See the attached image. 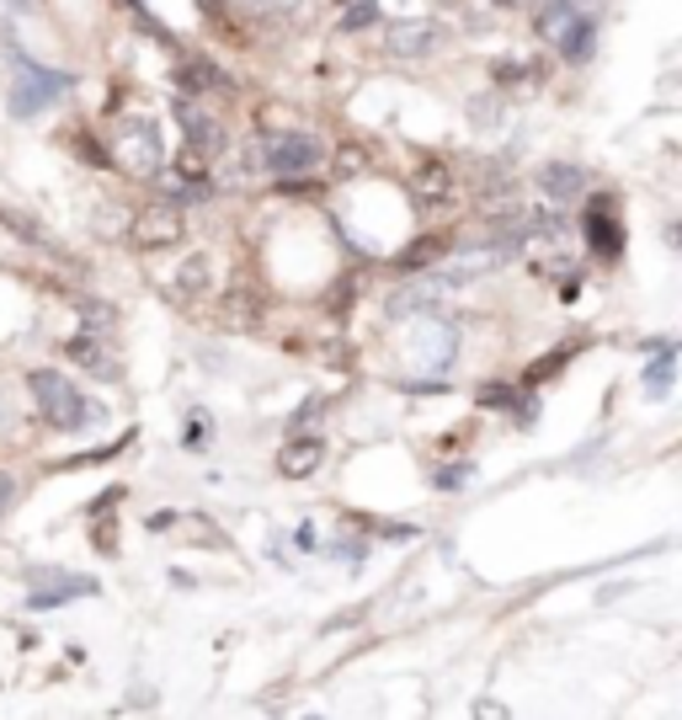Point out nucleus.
Listing matches in <instances>:
<instances>
[{
  "mask_svg": "<svg viewBox=\"0 0 682 720\" xmlns=\"http://www.w3.org/2000/svg\"><path fill=\"white\" fill-rule=\"evenodd\" d=\"M28 390H32V400H38L43 421L60 427V432H75V427H86V421H102V406H91L86 395L75 390L64 374H54V368H32Z\"/></svg>",
  "mask_w": 682,
  "mask_h": 720,
  "instance_id": "1",
  "label": "nucleus"
},
{
  "mask_svg": "<svg viewBox=\"0 0 682 720\" xmlns=\"http://www.w3.org/2000/svg\"><path fill=\"white\" fill-rule=\"evenodd\" d=\"M219 326L230 331H256L262 326V294H251L245 283H235L224 300H219Z\"/></svg>",
  "mask_w": 682,
  "mask_h": 720,
  "instance_id": "12",
  "label": "nucleus"
},
{
  "mask_svg": "<svg viewBox=\"0 0 682 720\" xmlns=\"http://www.w3.org/2000/svg\"><path fill=\"white\" fill-rule=\"evenodd\" d=\"M166 177H177L181 187H203L208 177H213V166H208V150H198V145H187V150H177V160H171V171Z\"/></svg>",
  "mask_w": 682,
  "mask_h": 720,
  "instance_id": "16",
  "label": "nucleus"
},
{
  "mask_svg": "<svg viewBox=\"0 0 682 720\" xmlns=\"http://www.w3.org/2000/svg\"><path fill=\"white\" fill-rule=\"evenodd\" d=\"M485 406H506V385H491V390H485Z\"/></svg>",
  "mask_w": 682,
  "mask_h": 720,
  "instance_id": "26",
  "label": "nucleus"
},
{
  "mask_svg": "<svg viewBox=\"0 0 682 720\" xmlns=\"http://www.w3.org/2000/svg\"><path fill=\"white\" fill-rule=\"evenodd\" d=\"M0 225H6V230H17V236L28 240V246H38V251H54V257H60V262H64V251H60V246H54V240H49V230H38V225H32L28 213L6 209V213H0Z\"/></svg>",
  "mask_w": 682,
  "mask_h": 720,
  "instance_id": "18",
  "label": "nucleus"
},
{
  "mask_svg": "<svg viewBox=\"0 0 682 720\" xmlns=\"http://www.w3.org/2000/svg\"><path fill=\"white\" fill-rule=\"evenodd\" d=\"M118 160L134 171V177H160V166H166L160 128H155L149 118H128L118 128Z\"/></svg>",
  "mask_w": 682,
  "mask_h": 720,
  "instance_id": "3",
  "label": "nucleus"
},
{
  "mask_svg": "<svg viewBox=\"0 0 682 720\" xmlns=\"http://www.w3.org/2000/svg\"><path fill=\"white\" fill-rule=\"evenodd\" d=\"M448 43V32L438 22H389L385 28V54L389 60H432L438 49Z\"/></svg>",
  "mask_w": 682,
  "mask_h": 720,
  "instance_id": "4",
  "label": "nucleus"
},
{
  "mask_svg": "<svg viewBox=\"0 0 682 720\" xmlns=\"http://www.w3.org/2000/svg\"><path fill=\"white\" fill-rule=\"evenodd\" d=\"M171 113H177V123L187 128V145H198V150H213V155L224 150V128L208 118V113L198 107V102H192V96H177V107H171Z\"/></svg>",
  "mask_w": 682,
  "mask_h": 720,
  "instance_id": "8",
  "label": "nucleus"
},
{
  "mask_svg": "<svg viewBox=\"0 0 682 720\" xmlns=\"http://www.w3.org/2000/svg\"><path fill=\"white\" fill-rule=\"evenodd\" d=\"M368 22H379V6L374 0H353V11L342 17V32H357V28H368Z\"/></svg>",
  "mask_w": 682,
  "mask_h": 720,
  "instance_id": "22",
  "label": "nucleus"
},
{
  "mask_svg": "<svg viewBox=\"0 0 682 720\" xmlns=\"http://www.w3.org/2000/svg\"><path fill=\"white\" fill-rule=\"evenodd\" d=\"M453 187H459V177H453L448 160H421V166L411 171V192L421 198V204H448Z\"/></svg>",
  "mask_w": 682,
  "mask_h": 720,
  "instance_id": "11",
  "label": "nucleus"
},
{
  "mask_svg": "<svg viewBox=\"0 0 682 720\" xmlns=\"http://www.w3.org/2000/svg\"><path fill=\"white\" fill-rule=\"evenodd\" d=\"M570 22H576V6H570V0H544V11H538V38L555 43Z\"/></svg>",
  "mask_w": 682,
  "mask_h": 720,
  "instance_id": "19",
  "label": "nucleus"
},
{
  "mask_svg": "<svg viewBox=\"0 0 682 720\" xmlns=\"http://www.w3.org/2000/svg\"><path fill=\"white\" fill-rule=\"evenodd\" d=\"M6 421H11V395L0 390V427H6Z\"/></svg>",
  "mask_w": 682,
  "mask_h": 720,
  "instance_id": "27",
  "label": "nucleus"
},
{
  "mask_svg": "<svg viewBox=\"0 0 682 720\" xmlns=\"http://www.w3.org/2000/svg\"><path fill=\"white\" fill-rule=\"evenodd\" d=\"M81 315H86V321H91L96 331H107V326H113V310H107L102 300H86V304H81Z\"/></svg>",
  "mask_w": 682,
  "mask_h": 720,
  "instance_id": "23",
  "label": "nucleus"
},
{
  "mask_svg": "<svg viewBox=\"0 0 682 720\" xmlns=\"http://www.w3.org/2000/svg\"><path fill=\"white\" fill-rule=\"evenodd\" d=\"M587 240H592V251H602V257H619V246H623L619 225H613V209H608L602 198L587 209Z\"/></svg>",
  "mask_w": 682,
  "mask_h": 720,
  "instance_id": "14",
  "label": "nucleus"
},
{
  "mask_svg": "<svg viewBox=\"0 0 682 720\" xmlns=\"http://www.w3.org/2000/svg\"><path fill=\"white\" fill-rule=\"evenodd\" d=\"M187 236V219L181 209L171 204H149L145 213H134V225H128V240L139 246V251H166V246H177Z\"/></svg>",
  "mask_w": 682,
  "mask_h": 720,
  "instance_id": "5",
  "label": "nucleus"
},
{
  "mask_svg": "<svg viewBox=\"0 0 682 720\" xmlns=\"http://www.w3.org/2000/svg\"><path fill=\"white\" fill-rule=\"evenodd\" d=\"M491 6H502V11H512V6H528V0H491Z\"/></svg>",
  "mask_w": 682,
  "mask_h": 720,
  "instance_id": "28",
  "label": "nucleus"
},
{
  "mask_svg": "<svg viewBox=\"0 0 682 720\" xmlns=\"http://www.w3.org/2000/svg\"><path fill=\"white\" fill-rule=\"evenodd\" d=\"M538 187H544V198L565 204V198H576V192L587 187V177H581V166H570V160H555V166H544Z\"/></svg>",
  "mask_w": 682,
  "mask_h": 720,
  "instance_id": "15",
  "label": "nucleus"
},
{
  "mask_svg": "<svg viewBox=\"0 0 682 720\" xmlns=\"http://www.w3.org/2000/svg\"><path fill=\"white\" fill-rule=\"evenodd\" d=\"M64 91H70V75H54V70H22V81H17V96H11V107H17V113H38V107L60 102Z\"/></svg>",
  "mask_w": 682,
  "mask_h": 720,
  "instance_id": "6",
  "label": "nucleus"
},
{
  "mask_svg": "<svg viewBox=\"0 0 682 720\" xmlns=\"http://www.w3.org/2000/svg\"><path fill=\"white\" fill-rule=\"evenodd\" d=\"M11 502H17V476H11V470H0V512L11 508Z\"/></svg>",
  "mask_w": 682,
  "mask_h": 720,
  "instance_id": "24",
  "label": "nucleus"
},
{
  "mask_svg": "<svg viewBox=\"0 0 682 720\" xmlns=\"http://www.w3.org/2000/svg\"><path fill=\"white\" fill-rule=\"evenodd\" d=\"M475 476V470H464V465H453V470H443V476H438V486H448V491H453V486H464V480Z\"/></svg>",
  "mask_w": 682,
  "mask_h": 720,
  "instance_id": "25",
  "label": "nucleus"
},
{
  "mask_svg": "<svg viewBox=\"0 0 682 720\" xmlns=\"http://www.w3.org/2000/svg\"><path fill=\"white\" fill-rule=\"evenodd\" d=\"M592 38H597L592 17H576V22H570V28L555 38V49H560L565 60H587V54H592Z\"/></svg>",
  "mask_w": 682,
  "mask_h": 720,
  "instance_id": "17",
  "label": "nucleus"
},
{
  "mask_svg": "<svg viewBox=\"0 0 682 720\" xmlns=\"http://www.w3.org/2000/svg\"><path fill=\"white\" fill-rule=\"evenodd\" d=\"M330 171L342 181H357V177H368V150L357 145V139H347L342 150H336V160H330Z\"/></svg>",
  "mask_w": 682,
  "mask_h": 720,
  "instance_id": "20",
  "label": "nucleus"
},
{
  "mask_svg": "<svg viewBox=\"0 0 682 720\" xmlns=\"http://www.w3.org/2000/svg\"><path fill=\"white\" fill-rule=\"evenodd\" d=\"M315 160H321V139L304 134V128H283V134L262 139V166L277 171V177H304Z\"/></svg>",
  "mask_w": 682,
  "mask_h": 720,
  "instance_id": "2",
  "label": "nucleus"
},
{
  "mask_svg": "<svg viewBox=\"0 0 682 720\" xmlns=\"http://www.w3.org/2000/svg\"><path fill=\"white\" fill-rule=\"evenodd\" d=\"M64 353H70V363H81L86 374H96V379H113V374H118V358L107 353V342H102L96 331H75V336L64 342Z\"/></svg>",
  "mask_w": 682,
  "mask_h": 720,
  "instance_id": "9",
  "label": "nucleus"
},
{
  "mask_svg": "<svg viewBox=\"0 0 682 720\" xmlns=\"http://www.w3.org/2000/svg\"><path fill=\"white\" fill-rule=\"evenodd\" d=\"M240 6H245L251 17H294L304 0H240Z\"/></svg>",
  "mask_w": 682,
  "mask_h": 720,
  "instance_id": "21",
  "label": "nucleus"
},
{
  "mask_svg": "<svg viewBox=\"0 0 682 720\" xmlns=\"http://www.w3.org/2000/svg\"><path fill=\"white\" fill-rule=\"evenodd\" d=\"M177 86L187 91V96H224L230 81H224L208 60H187V64H177Z\"/></svg>",
  "mask_w": 682,
  "mask_h": 720,
  "instance_id": "13",
  "label": "nucleus"
},
{
  "mask_svg": "<svg viewBox=\"0 0 682 720\" xmlns=\"http://www.w3.org/2000/svg\"><path fill=\"white\" fill-rule=\"evenodd\" d=\"M321 459H326V449H321V438H309V432H294L283 449H277V476L283 480H304L321 470Z\"/></svg>",
  "mask_w": 682,
  "mask_h": 720,
  "instance_id": "7",
  "label": "nucleus"
},
{
  "mask_svg": "<svg viewBox=\"0 0 682 720\" xmlns=\"http://www.w3.org/2000/svg\"><path fill=\"white\" fill-rule=\"evenodd\" d=\"M208 289H213V257L192 251V257H187V262L177 268V278H171V300H177V304H192V300H203Z\"/></svg>",
  "mask_w": 682,
  "mask_h": 720,
  "instance_id": "10",
  "label": "nucleus"
}]
</instances>
